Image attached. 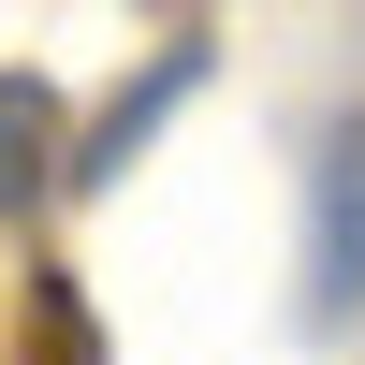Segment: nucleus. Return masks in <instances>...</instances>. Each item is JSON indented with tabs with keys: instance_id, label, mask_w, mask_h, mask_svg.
<instances>
[{
	"instance_id": "f257e3e1",
	"label": "nucleus",
	"mask_w": 365,
	"mask_h": 365,
	"mask_svg": "<svg viewBox=\"0 0 365 365\" xmlns=\"http://www.w3.org/2000/svg\"><path fill=\"white\" fill-rule=\"evenodd\" d=\"M365 307V103L322 117V161H307V322Z\"/></svg>"
},
{
	"instance_id": "f03ea898",
	"label": "nucleus",
	"mask_w": 365,
	"mask_h": 365,
	"mask_svg": "<svg viewBox=\"0 0 365 365\" xmlns=\"http://www.w3.org/2000/svg\"><path fill=\"white\" fill-rule=\"evenodd\" d=\"M44 190H73V117L44 73H0V220H29Z\"/></svg>"
},
{
	"instance_id": "7ed1b4c3",
	"label": "nucleus",
	"mask_w": 365,
	"mask_h": 365,
	"mask_svg": "<svg viewBox=\"0 0 365 365\" xmlns=\"http://www.w3.org/2000/svg\"><path fill=\"white\" fill-rule=\"evenodd\" d=\"M190 73H205L190 44H161V58H146V88H132V103H103V117L73 132V190H117V175H132V146L175 117V88H190Z\"/></svg>"
}]
</instances>
